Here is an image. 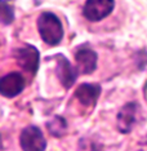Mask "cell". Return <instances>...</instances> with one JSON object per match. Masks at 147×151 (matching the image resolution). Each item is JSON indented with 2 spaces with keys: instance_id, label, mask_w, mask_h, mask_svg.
Masks as SVG:
<instances>
[{
  "instance_id": "2",
  "label": "cell",
  "mask_w": 147,
  "mask_h": 151,
  "mask_svg": "<svg viewBox=\"0 0 147 151\" xmlns=\"http://www.w3.org/2000/svg\"><path fill=\"white\" fill-rule=\"evenodd\" d=\"M115 6V0H87L83 13L87 19L97 22L111 14Z\"/></svg>"
},
{
  "instance_id": "7",
  "label": "cell",
  "mask_w": 147,
  "mask_h": 151,
  "mask_svg": "<svg viewBox=\"0 0 147 151\" xmlns=\"http://www.w3.org/2000/svg\"><path fill=\"white\" fill-rule=\"evenodd\" d=\"M58 60V63H57V75L60 78V81L63 84L65 88H70L71 85L75 83L77 78V68H74L71 66V63L67 61L66 57L61 56L58 54L56 57Z\"/></svg>"
},
{
  "instance_id": "11",
  "label": "cell",
  "mask_w": 147,
  "mask_h": 151,
  "mask_svg": "<svg viewBox=\"0 0 147 151\" xmlns=\"http://www.w3.org/2000/svg\"><path fill=\"white\" fill-rule=\"evenodd\" d=\"M56 122H57V120H56V118H54L53 122L48 124V128H49V130L53 133L54 136H57V128H58V130H60V134L62 136V133L65 132V129H66V122H65V119L60 118V116H58V123H56Z\"/></svg>"
},
{
  "instance_id": "9",
  "label": "cell",
  "mask_w": 147,
  "mask_h": 151,
  "mask_svg": "<svg viewBox=\"0 0 147 151\" xmlns=\"http://www.w3.org/2000/svg\"><path fill=\"white\" fill-rule=\"evenodd\" d=\"M136 110L137 105L133 104V102L125 105L121 109V111L118 115V127L120 129V132L126 133L133 128V125L136 123Z\"/></svg>"
},
{
  "instance_id": "10",
  "label": "cell",
  "mask_w": 147,
  "mask_h": 151,
  "mask_svg": "<svg viewBox=\"0 0 147 151\" xmlns=\"http://www.w3.org/2000/svg\"><path fill=\"white\" fill-rule=\"evenodd\" d=\"M14 16H13V8L11 4L6 3V0H1V21L4 25H9Z\"/></svg>"
},
{
  "instance_id": "6",
  "label": "cell",
  "mask_w": 147,
  "mask_h": 151,
  "mask_svg": "<svg viewBox=\"0 0 147 151\" xmlns=\"http://www.w3.org/2000/svg\"><path fill=\"white\" fill-rule=\"evenodd\" d=\"M77 71L81 74H92L97 67V53L88 47H81L75 53Z\"/></svg>"
},
{
  "instance_id": "3",
  "label": "cell",
  "mask_w": 147,
  "mask_h": 151,
  "mask_svg": "<svg viewBox=\"0 0 147 151\" xmlns=\"http://www.w3.org/2000/svg\"><path fill=\"white\" fill-rule=\"evenodd\" d=\"M19 143L23 151H45L47 147V141L42 130L35 125H30L22 130Z\"/></svg>"
},
{
  "instance_id": "8",
  "label": "cell",
  "mask_w": 147,
  "mask_h": 151,
  "mask_svg": "<svg viewBox=\"0 0 147 151\" xmlns=\"http://www.w3.org/2000/svg\"><path fill=\"white\" fill-rule=\"evenodd\" d=\"M101 93V87L98 84H88L84 83L77 87V89L75 91V96L79 99L83 105L92 106L97 102L98 97Z\"/></svg>"
},
{
  "instance_id": "5",
  "label": "cell",
  "mask_w": 147,
  "mask_h": 151,
  "mask_svg": "<svg viewBox=\"0 0 147 151\" xmlns=\"http://www.w3.org/2000/svg\"><path fill=\"white\" fill-rule=\"evenodd\" d=\"M25 89V79L19 73H11L0 79V93L4 97L13 98Z\"/></svg>"
},
{
  "instance_id": "4",
  "label": "cell",
  "mask_w": 147,
  "mask_h": 151,
  "mask_svg": "<svg viewBox=\"0 0 147 151\" xmlns=\"http://www.w3.org/2000/svg\"><path fill=\"white\" fill-rule=\"evenodd\" d=\"M14 57L17 60L18 65L23 70L29 71V73L35 74L39 67V61H40V54L37 49L32 45H25L19 49L14 50Z\"/></svg>"
},
{
  "instance_id": "1",
  "label": "cell",
  "mask_w": 147,
  "mask_h": 151,
  "mask_svg": "<svg viewBox=\"0 0 147 151\" xmlns=\"http://www.w3.org/2000/svg\"><path fill=\"white\" fill-rule=\"evenodd\" d=\"M37 29L43 42L48 45H58L63 37V27L60 18L50 12H43L37 19Z\"/></svg>"
}]
</instances>
